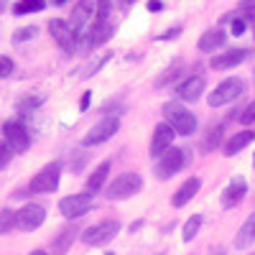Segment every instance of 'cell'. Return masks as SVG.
Instances as JSON below:
<instances>
[{"label":"cell","instance_id":"obj_5","mask_svg":"<svg viewBox=\"0 0 255 255\" xmlns=\"http://www.w3.org/2000/svg\"><path fill=\"white\" fill-rule=\"evenodd\" d=\"M143 186V179L140 174H120L118 179H113V184L108 186V199H128V197H133L138 194Z\"/></svg>","mask_w":255,"mask_h":255},{"label":"cell","instance_id":"obj_40","mask_svg":"<svg viewBox=\"0 0 255 255\" xmlns=\"http://www.w3.org/2000/svg\"><path fill=\"white\" fill-rule=\"evenodd\" d=\"M51 3H54V5H64V3H67V0H51Z\"/></svg>","mask_w":255,"mask_h":255},{"label":"cell","instance_id":"obj_4","mask_svg":"<svg viewBox=\"0 0 255 255\" xmlns=\"http://www.w3.org/2000/svg\"><path fill=\"white\" fill-rule=\"evenodd\" d=\"M243 90H245L243 79H238V77L225 79L222 84H217V87L212 90V95L207 97V102H209V108H222V105H227V102H232V100H238V97L243 95Z\"/></svg>","mask_w":255,"mask_h":255},{"label":"cell","instance_id":"obj_25","mask_svg":"<svg viewBox=\"0 0 255 255\" xmlns=\"http://www.w3.org/2000/svg\"><path fill=\"white\" fill-rule=\"evenodd\" d=\"M199 227H202V215L189 217V220H186V225H184V232H181L184 243H191V240H194V238H197V232H199Z\"/></svg>","mask_w":255,"mask_h":255},{"label":"cell","instance_id":"obj_32","mask_svg":"<svg viewBox=\"0 0 255 255\" xmlns=\"http://www.w3.org/2000/svg\"><path fill=\"white\" fill-rule=\"evenodd\" d=\"M10 72H13V61H10V56H0V79L10 77Z\"/></svg>","mask_w":255,"mask_h":255},{"label":"cell","instance_id":"obj_1","mask_svg":"<svg viewBox=\"0 0 255 255\" xmlns=\"http://www.w3.org/2000/svg\"><path fill=\"white\" fill-rule=\"evenodd\" d=\"M186 161H189V151H184V148H174V145H171L161 158H156V176H158L161 181L171 179L174 174H179L181 168L186 166Z\"/></svg>","mask_w":255,"mask_h":255},{"label":"cell","instance_id":"obj_43","mask_svg":"<svg viewBox=\"0 0 255 255\" xmlns=\"http://www.w3.org/2000/svg\"><path fill=\"white\" fill-rule=\"evenodd\" d=\"M105 255H113V253H105Z\"/></svg>","mask_w":255,"mask_h":255},{"label":"cell","instance_id":"obj_23","mask_svg":"<svg viewBox=\"0 0 255 255\" xmlns=\"http://www.w3.org/2000/svg\"><path fill=\"white\" fill-rule=\"evenodd\" d=\"M171 125H174V130H176L179 135H191V133L197 130V118L191 115L189 110H184V113H181V115H179V118L171 123Z\"/></svg>","mask_w":255,"mask_h":255},{"label":"cell","instance_id":"obj_36","mask_svg":"<svg viewBox=\"0 0 255 255\" xmlns=\"http://www.w3.org/2000/svg\"><path fill=\"white\" fill-rule=\"evenodd\" d=\"M90 100H92V92H84L82 100H79V110H87L90 108Z\"/></svg>","mask_w":255,"mask_h":255},{"label":"cell","instance_id":"obj_21","mask_svg":"<svg viewBox=\"0 0 255 255\" xmlns=\"http://www.w3.org/2000/svg\"><path fill=\"white\" fill-rule=\"evenodd\" d=\"M253 140H255V133H253V130L235 133V135H232V138L225 143V148H222V151H225V156H235V153H240V151H243L245 145H250Z\"/></svg>","mask_w":255,"mask_h":255},{"label":"cell","instance_id":"obj_18","mask_svg":"<svg viewBox=\"0 0 255 255\" xmlns=\"http://www.w3.org/2000/svg\"><path fill=\"white\" fill-rule=\"evenodd\" d=\"M115 33V28L108 23V20H105V23H92V28L87 31V46L90 49H97V46H102L105 41H110V36Z\"/></svg>","mask_w":255,"mask_h":255},{"label":"cell","instance_id":"obj_24","mask_svg":"<svg viewBox=\"0 0 255 255\" xmlns=\"http://www.w3.org/2000/svg\"><path fill=\"white\" fill-rule=\"evenodd\" d=\"M46 8V0H18L13 5V13L15 15H28V13H38Z\"/></svg>","mask_w":255,"mask_h":255},{"label":"cell","instance_id":"obj_7","mask_svg":"<svg viewBox=\"0 0 255 255\" xmlns=\"http://www.w3.org/2000/svg\"><path fill=\"white\" fill-rule=\"evenodd\" d=\"M174 125L171 123H158L153 128V138H151V145H148V153H151V158H161L168 148L174 145Z\"/></svg>","mask_w":255,"mask_h":255},{"label":"cell","instance_id":"obj_29","mask_svg":"<svg viewBox=\"0 0 255 255\" xmlns=\"http://www.w3.org/2000/svg\"><path fill=\"white\" fill-rule=\"evenodd\" d=\"M220 135H222V125H217V128H212V130L207 133V140H204V151H212L217 143H220Z\"/></svg>","mask_w":255,"mask_h":255},{"label":"cell","instance_id":"obj_11","mask_svg":"<svg viewBox=\"0 0 255 255\" xmlns=\"http://www.w3.org/2000/svg\"><path fill=\"white\" fill-rule=\"evenodd\" d=\"M49 33L54 36V41L61 46L64 54H74L77 49V33L72 31V26L67 20H51L49 23Z\"/></svg>","mask_w":255,"mask_h":255},{"label":"cell","instance_id":"obj_26","mask_svg":"<svg viewBox=\"0 0 255 255\" xmlns=\"http://www.w3.org/2000/svg\"><path fill=\"white\" fill-rule=\"evenodd\" d=\"M181 113H184V105H181V102H174V100H171V102L163 105V118H166V123H174Z\"/></svg>","mask_w":255,"mask_h":255},{"label":"cell","instance_id":"obj_10","mask_svg":"<svg viewBox=\"0 0 255 255\" xmlns=\"http://www.w3.org/2000/svg\"><path fill=\"white\" fill-rule=\"evenodd\" d=\"M3 133H5V143L13 148V151H18V153L28 151L31 135H28V130H26L23 120H8V123L3 125Z\"/></svg>","mask_w":255,"mask_h":255},{"label":"cell","instance_id":"obj_19","mask_svg":"<svg viewBox=\"0 0 255 255\" xmlns=\"http://www.w3.org/2000/svg\"><path fill=\"white\" fill-rule=\"evenodd\" d=\"M255 243V212L243 222V227L238 230V235H235V248L238 250H245Z\"/></svg>","mask_w":255,"mask_h":255},{"label":"cell","instance_id":"obj_12","mask_svg":"<svg viewBox=\"0 0 255 255\" xmlns=\"http://www.w3.org/2000/svg\"><path fill=\"white\" fill-rule=\"evenodd\" d=\"M92 15H95V0H79V3L74 5V10H72V18H69L72 31L79 36L84 28L90 26Z\"/></svg>","mask_w":255,"mask_h":255},{"label":"cell","instance_id":"obj_22","mask_svg":"<svg viewBox=\"0 0 255 255\" xmlns=\"http://www.w3.org/2000/svg\"><path fill=\"white\" fill-rule=\"evenodd\" d=\"M108 174H110V161H105V163H100L95 171H92V176L87 179V191L90 194H95V191H100L102 186H105V179H108Z\"/></svg>","mask_w":255,"mask_h":255},{"label":"cell","instance_id":"obj_37","mask_svg":"<svg viewBox=\"0 0 255 255\" xmlns=\"http://www.w3.org/2000/svg\"><path fill=\"white\" fill-rule=\"evenodd\" d=\"M163 8V3H158V0H151V3H148V10H161Z\"/></svg>","mask_w":255,"mask_h":255},{"label":"cell","instance_id":"obj_20","mask_svg":"<svg viewBox=\"0 0 255 255\" xmlns=\"http://www.w3.org/2000/svg\"><path fill=\"white\" fill-rule=\"evenodd\" d=\"M74 238H77V225L72 222V225H67L59 235H56V240H54V245H51V250H54V255H64L69 248H72V243H74Z\"/></svg>","mask_w":255,"mask_h":255},{"label":"cell","instance_id":"obj_27","mask_svg":"<svg viewBox=\"0 0 255 255\" xmlns=\"http://www.w3.org/2000/svg\"><path fill=\"white\" fill-rule=\"evenodd\" d=\"M108 13H110V0H95V23H105L108 20Z\"/></svg>","mask_w":255,"mask_h":255},{"label":"cell","instance_id":"obj_39","mask_svg":"<svg viewBox=\"0 0 255 255\" xmlns=\"http://www.w3.org/2000/svg\"><path fill=\"white\" fill-rule=\"evenodd\" d=\"M31 255H49V253H46V250H33Z\"/></svg>","mask_w":255,"mask_h":255},{"label":"cell","instance_id":"obj_2","mask_svg":"<svg viewBox=\"0 0 255 255\" xmlns=\"http://www.w3.org/2000/svg\"><path fill=\"white\" fill-rule=\"evenodd\" d=\"M120 232V222L118 220H105V222H97L92 227H87L82 232V243H87L92 248L97 245H108L110 240H115V235Z\"/></svg>","mask_w":255,"mask_h":255},{"label":"cell","instance_id":"obj_17","mask_svg":"<svg viewBox=\"0 0 255 255\" xmlns=\"http://www.w3.org/2000/svg\"><path fill=\"white\" fill-rule=\"evenodd\" d=\"M199 186H202V179H186L181 186H179V191L171 197V204L174 207H184V204H189L191 199L197 197V191H199Z\"/></svg>","mask_w":255,"mask_h":255},{"label":"cell","instance_id":"obj_38","mask_svg":"<svg viewBox=\"0 0 255 255\" xmlns=\"http://www.w3.org/2000/svg\"><path fill=\"white\" fill-rule=\"evenodd\" d=\"M245 8L248 10H255V0H245Z\"/></svg>","mask_w":255,"mask_h":255},{"label":"cell","instance_id":"obj_6","mask_svg":"<svg viewBox=\"0 0 255 255\" xmlns=\"http://www.w3.org/2000/svg\"><path fill=\"white\" fill-rule=\"evenodd\" d=\"M92 209V194L90 191H82V194H72V197H64L59 202V212L67 220H77L82 215H87Z\"/></svg>","mask_w":255,"mask_h":255},{"label":"cell","instance_id":"obj_30","mask_svg":"<svg viewBox=\"0 0 255 255\" xmlns=\"http://www.w3.org/2000/svg\"><path fill=\"white\" fill-rule=\"evenodd\" d=\"M238 120H240L243 125H253V123H255V100H253V102L248 105V108L240 113V118H238Z\"/></svg>","mask_w":255,"mask_h":255},{"label":"cell","instance_id":"obj_13","mask_svg":"<svg viewBox=\"0 0 255 255\" xmlns=\"http://www.w3.org/2000/svg\"><path fill=\"white\" fill-rule=\"evenodd\" d=\"M248 49H230L225 54H215L209 61V67L215 69V72H225V69H232V67H238V64H243L248 59Z\"/></svg>","mask_w":255,"mask_h":255},{"label":"cell","instance_id":"obj_15","mask_svg":"<svg viewBox=\"0 0 255 255\" xmlns=\"http://www.w3.org/2000/svg\"><path fill=\"white\" fill-rule=\"evenodd\" d=\"M248 194V184L243 181V179H235V181H230L227 184V189L222 191V207L225 209H232L235 204H240L243 202V197Z\"/></svg>","mask_w":255,"mask_h":255},{"label":"cell","instance_id":"obj_14","mask_svg":"<svg viewBox=\"0 0 255 255\" xmlns=\"http://www.w3.org/2000/svg\"><path fill=\"white\" fill-rule=\"evenodd\" d=\"M202 92H204V79L202 77H189L186 82H181L176 87V97L181 102H194V100L202 97Z\"/></svg>","mask_w":255,"mask_h":255},{"label":"cell","instance_id":"obj_45","mask_svg":"<svg viewBox=\"0 0 255 255\" xmlns=\"http://www.w3.org/2000/svg\"><path fill=\"white\" fill-rule=\"evenodd\" d=\"M253 33H255V28H253Z\"/></svg>","mask_w":255,"mask_h":255},{"label":"cell","instance_id":"obj_8","mask_svg":"<svg viewBox=\"0 0 255 255\" xmlns=\"http://www.w3.org/2000/svg\"><path fill=\"white\" fill-rule=\"evenodd\" d=\"M46 220V209L41 204H26L15 212V227L23 230V232H33L44 225Z\"/></svg>","mask_w":255,"mask_h":255},{"label":"cell","instance_id":"obj_41","mask_svg":"<svg viewBox=\"0 0 255 255\" xmlns=\"http://www.w3.org/2000/svg\"><path fill=\"white\" fill-rule=\"evenodd\" d=\"M209 255H225V250H212Z\"/></svg>","mask_w":255,"mask_h":255},{"label":"cell","instance_id":"obj_28","mask_svg":"<svg viewBox=\"0 0 255 255\" xmlns=\"http://www.w3.org/2000/svg\"><path fill=\"white\" fill-rule=\"evenodd\" d=\"M13 225H15V212L13 209H3V212H0V235L8 232Z\"/></svg>","mask_w":255,"mask_h":255},{"label":"cell","instance_id":"obj_44","mask_svg":"<svg viewBox=\"0 0 255 255\" xmlns=\"http://www.w3.org/2000/svg\"><path fill=\"white\" fill-rule=\"evenodd\" d=\"M158 255H166V253H158Z\"/></svg>","mask_w":255,"mask_h":255},{"label":"cell","instance_id":"obj_16","mask_svg":"<svg viewBox=\"0 0 255 255\" xmlns=\"http://www.w3.org/2000/svg\"><path fill=\"white\" fill-rule=\"evenodd\" d=\"M225 41H227V36H225L222 28H209V31H204L202 38H199V51H204V54H215L217 49L225 46Z\"/></svg>","mask_w":255,"mask_h":255},{"label":"cell","instance_id":"obj_3","mask_svg":"<svg viewBox=\"0 0 255 255\" xmlns=\"http://www.w3.org/2000/svg\"><path fill=\"white\" fill-rule=\"evenodd\" d=\"M59 176H61V163H49L31 179L28 191H33V194H51L59 186Z\"/></svg>","mask_w":255,"mask_h":255},{"label":"cell","instance_id":"obj_34","mask_svg":"<svg viewBox=\"0 0 255 255\" xmlns=\"http://www.w3.org/2000/svg\"><path fill=\"white\" fill-rule=\"evenodd\" d=\"M179 33H181V26H174V28H168L166 33H161V36H158V41H171V38H179Z\"/></svg>","mask_w":255,"mask_h":255},{"label":"cell","instance_id":"obj_42","mask_svg":"<svg viewBox=\"0 0 255 255\" xmlns=\"http://www.w3.org/2000/svg\"><path fill=\"white\" fill-rule=\"evenodd\" d=\"M128 3H135V0H128Z\"/></svg>","mask_w":255,"mask_h":255},{"label":"cell","instance_id":"obj_33","mask_svg":"<svg viewBox=\"0 0 255 255\" xmlns=\"http://www.w3.org/2000/svg\"><path fill=\"white\" fill-rule=\"evenodd\" d=\"M10 153H13V148H10L8 143L0 145V166H8V163H10Z\"/></svg>","mask_w":255,"mask_h":255},{"label":"cell","instance_id":"obj_9","mask_svg":"<svg viewBox=\"0 0 255 255\" xmlns=\"http://www.w3.org/2000/svg\"><path fill=\"white\" fill-rule=\"evenodd\" d=\"M118 128H120V120L115 115H108V118L97 120L90 128V133L84 135V145H100V143H105L108 138H113L118 133Z\"/></svg>","mask_w":255,"mask_h":255},{"label":"cell","instance_id":"obj_35","mask_svg":"<svg viewBox=\"0 0 255 255\" xmlns=\"http://www.w3.org/2000/svg\"><path fill=\"white\" fill-rule=\"evenodd\" d=\"M243 31H245V18H235V20H232V33L240 36Z\"/></svg>","mask_w":255,"mask_h":255},{"label":"cell","instance_id":"obj_31","mask_svg":"<svg viewBox=\"0 0 255 255\" xmlns=\"http://www.w3.org/2000/svg\"><path fill=\"white\" fill-rule=\"evenodd\" d=\"M38 33V28L36 26H28V28H20V31H15V41L20 44V41H28V38H33Z\"/></svg>","mask_w":255,"mask_h":255}]
</instances>
